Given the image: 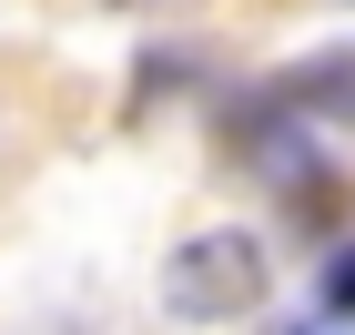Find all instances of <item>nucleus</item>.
Segmentation results:
<instances>
[{
  "label": "nucleus",
  "mask_w": 355,
  "mask_h": 335,
  "mask_svg": "<svg viewBox=\"0 0 355 335\" xmlns=\"http://www.w3.org/2000/svg\"><path fill=\"white\" fill-rule=\"evenodd\" d=\"M274 295V254L254 244V234H193V244H173V264H163V305L173 315H193V325H223V315H254Z\"/></svg>",
  "instance_id": "obj_1"
},
{
  "label": "nucleus",
  "mask_w": 355,
  "mask_h": 335,
  "mask_svg": "<svg viewBox=\"0 0 355 335\" xmlns=\"http://www.w3.org/2000/svg\"><path fill=\"white\" fill-rule=\"evenodd\" d=\"M223 132H234V153H244L254 173H264V183H295V173H315V122H304L295 102H284V92H244V102L223 112Z\"/></svg>",
  "instance_id": "obj_2"
},
{
  "label": "nucleus",
  "mask_w": 355,
  "mask_h": 335,
  "mask_svg": "<svg viewBox=\"0 0 355 335\" xmlns=\"http://www.w3.org/2000/svg\"><path fill=\"white\" fill-rule=\"evenodd\" d=\"M274 92H284L304 122H355V51H315V61H295Z\"/></svg>",
  "instance_id": "obj_3"
},
{
  "label": "nucleus",
  "mask_w": 355,
  "mask_h": 335,
  "mask_svg": "<svg viewBox=\"0 0 355 335\" xmlns=\"http://www.w3.org/2000/svg\"><path fill=\"white\" fill-rule=\"evenodd\" d=\"M325 315H355V244H335L325 264Z\"/></svg>",
  "instance_id": "obj_4"
},
{
  "label": "nucleus",
  "mask_w": 355,
  "mask_h": 335,
  "mask_svg": "<svg viewBox=\"0 0 355 335\" xmlns=\"http://www.w3.org/2000/svg\"><path fill=\"white\" fill-rule=\"evenodd\" d=\"M122 10H173V0H122Z\"/></svg>",
  "instance_id": "obj_5"
}]
</instances>
